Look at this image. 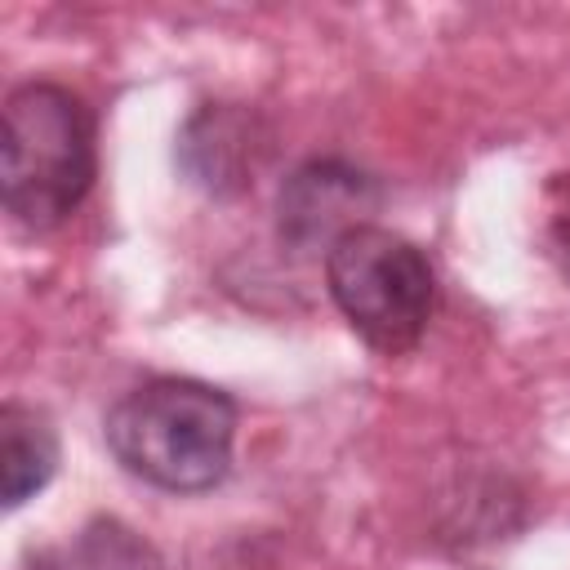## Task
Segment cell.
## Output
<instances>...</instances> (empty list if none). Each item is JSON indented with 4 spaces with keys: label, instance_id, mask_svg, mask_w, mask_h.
<instances>
[{
    "label": "cell",
    "instance_id": "cell-2",
    "mask_svg": "<svg viewBox=\"0 0 570 570\" xmlns=\"http://www.w3.org/2000/svg\"><path fill=\"white\" fill-rule=\"evenodd\" d=\"M94 187V111L53 80H27L4 98L0 196L13 223L49 232L67 223Z\"/></svg>",
    "mask_w": 570,
    "mask_h": 570
},
{
    "label": "cell",
    "instance_id": "cell-1",
    "mask_svg": "<svg viewBox=\"0 0 570 570\" xmlns=\"http://www.w3.org/2000/svg\"><path fill=\"white\" fill-rule=\"evenodd\" d=\"M102 436L129 476L169 494H200L232 468L236 405L200 379H151L111 405Z\"/></svg>",
    "mask_w": 570,
    "mask_h": 570
},
{
    "label": "cell",
    "instance_id": "cell-7",
    "mask_svg": "<svg viewBox=\"0 0 570 570\" xmlns=\"http://www.w3.org/2000/svg\"><path fill=\"white\" fill-rule=\"evenodd\" d=\"M40 570H165L151 543L120 521H94L71 543L40 557Z\"/></svg>",
    "mask_w": 570,
    "mask_h": 570
},
{
    "label": "cell",
    "instance_id": "cell-3",
    "mask_svg": "<svg viewBox=\"0 0 570 570\" xmlns=\"http://www.w3.org/2000/svg\"><path fill=\"white\" fill-rule=\"evenodd\" d=\"M325 285L343 321L383 356L410 352L436 303L428 254L379 223H365L330 245Z\"/></svg>",
    "mask_w": 570,
    "mask_h": 570
},
{
    "label": "cell",
    "instance_id": "cell-5",
    "mask_svg": "<svg viewBox=\"0 0 570 570\" xmlns=\"http://www.w3.org/2000/svg\"><path fill=\"white\" fill-rule=\"evenodd\" d=\"M272 129L245 102H205L187 116L178 134V165L183 174L205 187L209 196H236L254 183L258 165L267 160Z\"/></svg>",
    "mask_w": 570,
    "mask_h": 570
},
{
    "label": "cell",
    "instance_id": "cell-6",
    "mask_svg": "<svg viewBox=\"0 0 570 570\" xmlns=\"http://www.w3.org/2000/svg\"><path fill=\"white\" fill-rule=\"evenodd\" d=\"M58 472V432L53 423L31 410L9 401L0 410V499L4 508H22L31 494H40Z\"/></svg>",
    "mask_w": 570,
    "mask_h": 570
},
{
    "label": "cell",
    "instance_id": "cell-4",
    "mask_svg": "<svg viewBox=\"0 0 570 570\" xmlns=\"http://www.w3.org/2000/svg\"><path fill=\"white\" fill-rule=\"evenodd\" d=\"M379 205L374 178L343 160H307L298 165L276 200V232L294 254H330V245L370 223Z\"/></svg>",
    "mask_w": 570,
    "mask_h": 570
}]
</instances>
